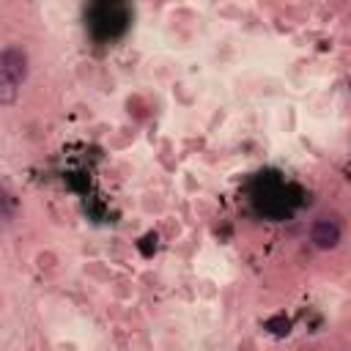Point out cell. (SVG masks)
I'll return each mask as SVG.
<instances>
[{"label": "cell", "instance_id": "3", "mask_svg": "<svg viewBox=\"0 0 351 351\" xmlns=\"http://www.w3.org/2000/svg\"><path fill=\"white\" fill-rule=\"evenodd\" d=\"M0 208H3V222L11 225V219H14V197H11L8 192H3V197H0Z\"/></svg>", "mask_w": 351, "mask_h": 351}, {"label": "cell", "instance_id": "1", "mask_svg": "<svg viewBox=\"0 0 351 351\" xmlns=\"http://www.w3.org/2000/svg\"><path fill=\"white\" fill-rule=\"evenodd\" d=\"M27 80V55L22 47L8 44L0 52V99L3 104H11L22 82Z\"/></svg>", "mask_w": 351, "mask_h": 351}, {"label": "cell", "instance_id": "2", "mask_svg": "<svg viewBox=\"0 0 351 351\" xmlns=\"http://www.w3.org/2000/svg\"><path fill=\"white\" fill-rule=\"evenodd\" d=\"M340 239H343V228L335 219H329V217H318L310 225V241H313L315 250H324V252L335 250L340 244Z\"/></svg>", "mask_w": 351, "mask_h": 351}]
</instances>
